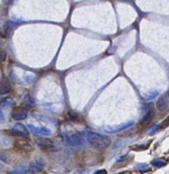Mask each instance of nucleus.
Instances as JSON below:
<instances>
[{"label":"nucleus","instance_id":"nucleus-1","mask_svg":"<svg viewBox=\"0 0 169 174\" xmlns=\"http://www.w3.org/2000/svg\"><path fill=\"white\" fill-rule=\"evenodd\" d=\"M86 138H87L88 143L90 144L92 147H94L95 149H106L108 147L110 144V138L106 135L99 134H95V132L89 131L86 134Z\"/></svg>","mask_w":169,"mask_h":174},{"label":"nucleus","instance_id":"nucleus-2","mask_svg":"<svg viewBox=\"0 0 169 174\" xmlns=\"http://www.w3.org/2000/svg\"><path fill=\"white\" fill-rule=\"evenodd\" d=\"M34 141H36L37 145L39 146V148H41L42 150H46V151H49V150H54L55 149V145L50 138H43L41 135H36L34 138Z\"/></svg>","mask_w":169,"mask_h":174},{"label":"nucleus","instance_id":"nucleus-3","mask_svg":"<svg viewBox=\"0 0 169 174\" xmlns=\"http://www.w3.org/2000/svg\"><path fill=\"white\" fill-rule=\"evenodd\" d=\"M10 132L12 134H15V135H20V137H24V138H27L28 137V130L27 128L25 127L24 125L20 124V123H16V124L13 125V127L11 128Z\"/></svg>","mask_w":169,"mask_h":174},{"label":"nucleus","instance_id":"nucleus-4","mask_svg":"<svg viewBox=\"0 0 169 174\" xmlns=\"http://www.w3.org/2000/svg\"><path fill=\"white\" fill-rule=\"evenodd\" d=\"M44 167H45V162L41 158H36L30 164V170L33 173L41 172L44 169Z\"/></svg>","mask_w":169,"mask_h":174},{"label":"nucleus","instance_id":"nucleus-5","mask_svg":"<svg viewBox=\"0 0 169 174\" xmlns=\"http://www.w3.org/2000/svg\"><path fill=\"white\" fill-rule=\"evenodd\" d=\"M67 143L70 146H73V147H79V146H82L84 144V138L82 135L80 134H73L70 135L66 138Z\"/></svg>","mask_w":169,"mask_h":174},{"label":"nucleus","instance_id":"nucleus-6","mask_svg":"<svg viewBox=\"0 0 169 174\" xmlns=\"http://www.w3.org/2000/svg\"><path fill=\"white\" fill-rule=\"evenodd\" d=\"M16 147L20 150L23 151H33L34 150V146L31 144V142L27 138H21L16 142Z\"/></svg>","mask_w":169,"mask_h":174},{"label":"nucleus","instance_id":"nucleus-7","mask_svg":"<svg viewBox=\"0 0 169 174\" xmlns=\"http://www.w3.org/2000/svg\"><path fill=\"white\" fill-rule=\"evenodd\" d=\"M134 124L133 121H130L128 123H124L122 125H117L116 127H110V128H106V132H110V134H114V132H120V131H123L125 129L131 127Z\"/></svg>","mask_w":169,"mask_h":174},{"label":"nucleus","instance_id":"nucleus-8","mask_svg":"<svg viewBox=\"0 0 169 174\" xmlns=\"http://www.w3.org/2000/svg\"><path fill=\"white\" fill-rule=\"evenodd\" d=\"M153 108L151 106H147L146 107V110L144 111V115L142 117V120H141V124L143 125H146L148 124L150 122V120L152 119V116H153Z\"/></svg>","mask_w":169,"mask_h":174},{"label":"nucleus","instance_id":"nucleus-9","mask_svg":"<svg viewBox=\"0 0 169 174\" xmlns=\"http://www.w3.org/2000/svg\"><path fill=\"white\" fill-rule=\"evenodd\" d=\"M28 129L33 132L34 134L37 135H49L51 134V131L49 129L44 128V127H36L34 125H28Z\"/></svg>","mask_w":169,"mask_h":174},{"label":"nucleus","instance_id":"nucleus-10","mask_svg":"<svg viewBox=\"0 0 169 174\" xmlns=\"http://www.w3.org/2000/svg\"><path fill=\"white\" fill-rule=\"evenodd\" d=\"M27 111L24 109H16L12 113V118L15 120H22L27 118Z\"/></svg>","mask_w":169,"mask_h":174},{"label":"nucleus","instance_id":"nucleus-11","mask_svg":"<svg viewBox=\"0 0 169 174\" xmlns=\"http://www.w3.org/2000/svg\"><path fill=\"white\" fill-rule=\"evenodd\" d=\"M22 104H23V106L27 107V108H31V107H34V98L31 96V95L27 94L23 97V100H22Z\"/></svg>","mask_w":169,"mask_h":174},{"label":"nucleus","instance_id":"nucleus-12","mask_svg":"<svg viewBox=\"0 0 169 174\" xmlns=\"http://www.w3.org/2000/svg\"><path fill=\"white\" fill-rule=\"evenodd\" d=\"M168 106V101L166 99V97H162L158 100L157 102V108L159 111H164Z\"/></svg>","mask_w":169,"mask_h":174},{"label":"nucleus","instance_id":"nucleus-13","mask_svg":"<svg viewBox=\"0 0 169 174\" xmlns=\"http://www.w3.org/2000/svg\"><path fill=\"white\" fill-rule=\"evenodd\" d=\"M11 90V86L9 85V83L7 81H3L2 83H1V94H6V93H8L9 91Z\"/></svg>","mask_w":169,"mask_h":174},{"label":"nucleus","instance_id":"nucleus-14","mask_svg":"<svg viewBox=\"0 0 169 174\" xmlns=\"http://www.w3.org/2000/svg\"><path fill=\"white\" fill-rule=\"evenodd\" d=\"M166 164H167V162L163 159H156L152 162V165L155 166V167H158V168H160V167H164Z\"/></svg>","mask_w":169,"mask_h":174},{"label":"nucleus","instance_id":"nucleus-15","mask_svg":"<svg viewBox=\"0 0 169 174\" xmlns=\"http://www.w3.org/2000/svg\"><path fill=\"white\" fill-rule=\"evenodd\" d=\"M11 174H27V171L24 167L20 166V167H16V168L11 172Z\"/></svg>","mask_w":169,"mask_h":174},{"label":"nucleus","instance_id":"nucleus-16","mask_svg":"<svg viewBox=\"0 0 169 174\" xmlns=\"http://www.w3.org/2000/svg\"><path fill=\"white\" fill-rule=\"evenodd\" d=\"M137 170H148V165H146V164H139V165H137L136 167Z\"/></svg>","mask_w":169,"mask_h":174},{"label":"nucleus","instance_id":"nucleus-17","mask_svg":"<svg viewBox=\"0 0 169 174\" xmlns=\"http://www.w3.org/2000/svg\"><path fill=\"white\" fill-rule=\"evenodd\" d=\"M94 174H107V172H106V170L101 169V170H98V171H96Z\"/></svg>","mask_w":169,"mask_h":174}]
</instances>
